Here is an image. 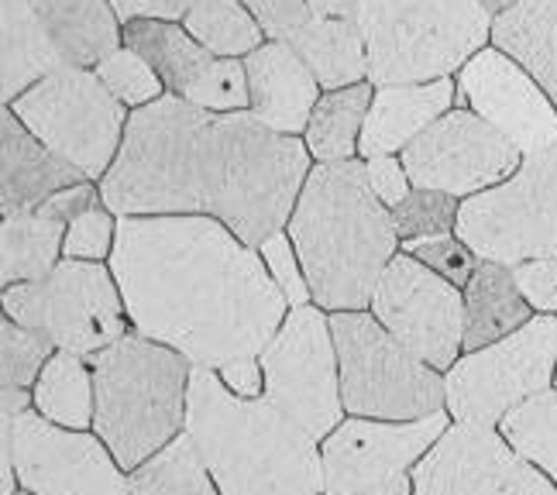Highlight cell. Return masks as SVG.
Masks as SVG:
<instances>
[{
	"label": "cell",
	"instance_id": "obj_1",
	"mask_svg": "<svg viewBox=\"0 0 557 495\" xmlns=\"http://www.w3.org/2000/svg\"><path fill=\"white\" fill-rule=\"evenodd\" d=\"M310 169L304 138L251 111L218 114L165 94L132 111L100 197L117 218H213L259 248L286 231Z\"/></svg>",
	"mask_w": 557,
	"mask_h": 495
},
{
	"label": "cell",
	"instance_id": "obj_2",
	"mask_svg": "<svg viewBox=\"0 0 557 495\" xmlns=\"http://www.w3.org/2000/svg\"><path fill=\"white\" fill-rule=\"evenodd\" d=\"M107 265L132 331L193 369L262 355L289 313L262 251L213 218H121Z\"/></svg>",
	"mask_w": 557,
	"mask_h": 495
},
{
	"label": "cell",
	"instance_id": "obj_3",
	"mask_svg": "<svg viewBox=\"0 0 557 495\" xmlns=\"http://www.w3.org/2000/svg\"><path fill=\"white\" fill-rule=\"evenodd\" d=\"M286 231L313 304L327 313L369 310L379 275L399 255L393 210L375 197L366 159L317 162Z\"/></svg>",
	"mask_w": 557,
	"mask_h": 495
},
{
	"label": "cell",
	"instance_id": "obj_4",
	"mask_svg": "<svg viewBox=\"0 0 557 495\" xmlns=\"http://www.w3.org/2000/svg\"><path fill=\"white\" fill-rule=\"evenodd\" d=\"M186 434L221 495H324L320 441L269 396H234L213 369H193Z\"/></svg>",
	"mask_w": 557,
	"mask_h": 495
},
{
	"label": "cell",
	"instance_id": "obj_5",
	"mask_svg": "<svg viewBox=\"0 0 557 495\" xmlns=\"http://www.w3.org/2000/svg\"><path fill=\"white\" fill-rule=\"evenodd\" d=\"M87 361L97 396L94 434L124 471H135L186 430L193 364L180 351L127 331Z\"/></svg>",
	"mask_w": 557,
	"mask_h": 495
},
{
	"label": "cell",
	"instance_id": "obj_6",
	"mask_svg": "<svg viewBox=\"0 0 557 495\" xmlns=\"http://www.w3.org/2000/svg\"><path fill=\"white\" fill-rule=\"evenodd\" d=\"M492 14L482 0H361L369 83H431L492 46Z\"/></svg>",
	"mask_w": 557,
	"mask_h": 495
},
{
	"label": "cell",
	"instance_id": "obj_7",
	"mask_svg": "<svg viewBox=\"0 0 557 495\" xmlns=\"http://www.w3.org/2000/svg\"><path fill=\"white\" fill-rule=\"evenodd\" d=\"M331 331L348 417L423 420L447 410L444 372L406 351L372 310L331 313Z\"/></svg>",
	"mask_w": 557,
	"mask_h": 495
},
{
	"label": "cell",
	"instance_id": "obj_8",
	"mask_svg": "<svg viewBox=\"0 0 557 495\" xmlns=\"http://www.w3.org/2000/svg\"><path fill=\"white\" fill-rule=\"evenodd\" d=\"M4 317L49 334L59 351L94 358L127 334L121 286L103 262H62L38 283L4 289Z\"/></svg>",
	"mask_w": 557,
	"mask_h": 495
},
{
	"label": "cell",
	"instance_id": "obj_9",
	"mask_svg": "<svg viewBox=\"0 0 557 495\" xmlns=\"http://www.w3.org/2000/svg\"><path fill=\"white\" fill-rule=\"evenodd\" d=\"M4 107L90 183H100L111 172L132 121V111L107 90L94 70H59Z\"/></svg>",
	"mask_w": 557,
	"mask_h": 495
},
{
	"label": "cell",
	"instance_id": "obj_10",
	"mask_svg": "<svg viewBox=\"0 0 557 495\" xmlns=\"http://www.w3.org/2000/svg\"><path fill=\"white\" fill-rule=\"evenodd\" d=\"M455 234L482 262L509 269L557 258V145L527 156L506 183L461 200Z\"/></svg>",
	"mask_w": 557,
	"mask_h": 495
},
{
	"label": "cell",
	"instance_id": "obj_11",
	"mask_svg": "<svg viewBox=\"0 0 557 495\" xmlns=\"http://www.w3.org/2000/svg\"><path fill=\"white\" fill-rule=\"evenodd\" d=\"M557 369V317L533 313L530 324L509 337L465 351L444 372L447 413L461 423L499 426L527 399L554 389Z\"/></svg>",
	"mask_w": 557,
	"mask_h": 495
},
{
	"label": "cell",
	"instance_id": "obj_12",
	"mask_svg": "<svg viewBox=\"0 0 557 495\" xmlns=\"http://www.w3.org/2000/svg\"><path fill=\"white\" fill-rule=\"evenodd\" d=\"M4 420V495H127V471L90 430H70L35 406Z\"/></svg>",
	"mask_w": 557,
	"mask_h": 495
},
{
	"label": "cell",
	"instance_id": "obj_13",
	"mask_svg": "<svg viewBox=\"0 0 557 495\" xmlns=\"http://www.w3.org/2000/svg\"><path fill=\"white\" fill-rule=\"evenodd\" d=\"M451 413L423 420L345 417L320 441L324 495H413V468L431 450Z\"/></svg>",
	"mask_w": 557,
	"mask_h": 495
},
{
	"label": "cell",
	"instance_id": "obj_14",
	"mask_svg": "<svg viewBox=\"0 0 557 495\" xmlns=\"http://www.w3.org/2000/svg\"><path fill=\"white\" fill-rule=\"evenodd\" d=\"M259 358L265 369V396L304 423L317 441H324L345 420L341 364L327 310L317 304L289 307L283 327Z\"/></svg>",
	"mask_w": 557,
	"mask_h": 495
},
{
	"label": "cell",
	"instance_id": "obj_15",
	"mask_svg": "<svg viewBox=\"0 0 557 495\" xmlns=\"http://www.w3.org/2000/svg\"><path fill=\"white\" fill-rule=\"evenodd\" d=\"M369 310L406 351L437 372H447L465 355V289L413 255L399 251L385 265Z\"/></svg>",
	"mask_w": 557,
	"mask_h": 495
},
{
	"label": "cell",
	"instance_id": "obj_16",
	"mask_svg": "<svg viewBox=\"0 0 557 495\" xmlns=\"http://www.w3.org/2000/svg\"><path fill=\"white\" fill-rule=\"evenodd\" d=\"M413 189L451 193L458 200L506 183L523 165V152L468 107H455L399 152Z\"/></svg>",
	"mask_w": 557,
	"mask_h": 495
},
{
	"label": "cell",
	"instance_id": "obj_17",
	"mask_svg": "<svg viewBox=\"0 0 557 495\" xmlns=\"http://www.w3.org/2000/svg\"><path fill=\"white\" fill-rule=\"evenodd\" d=\"M413 495H557V485L499 434L455 420L413 468Z\"/></svg>",
	"mask_w": 557,
	"mask_h": 495
},
{
	"label": "cell",
	"instance_id": "obj_18",
	"mask_svg": "<svg viewBox=\"0 0 557 495\" xmlns=\"http://www.w3.org/2000/svg\"><path fill=\"white\" fill-rule=\"evenodd\" d=\"M458 107L475 111L523 156L557 145V107L517 59L496 46L471 55L458 73Z\"/></svg>",
	"mask_w": 557,
	"mask_h": 495
},
{
	"label": "cell",
	"instance_id": "obj_19",
	"mask_svg": "<svg viewBox=\"0 0 557 495\" xmlns=\"http://www.w3.org/2000/svg\"><path fill=\"white\" fill-rule=\"evenodd\" d=\"M251 107L248 111L265 127L289 138H304L317 100L324 97L320 79L286 41H265L262 49L245 55Z\"/></svg>",
	"mask_w": 557,
	"mask_h": 495
},
{
	"label": "cell",
	"instance_id": "obj_20",
	"mask_svg": "<svg viewBox=\"0 0 557 495\" xmlns=\"http://www.w3.org/2000/svg\"><path fill=\"white\" fill-rule=\"evenodd\" d=\"M458 107V79L444 76L431 83L375 86L366 127H361L358 159L396 156L410 148L426 127Z\"/></svg>",
	"mask_w": 557,
	"mask_h": 495
},
{
	"label": "cell",
	"instance_id": "obj_21",
	"mask_svg": "<svg viewBox=\"0 0 557 495\" xmlns=\"http://www.w3.org/2000/svg\"><path fill=\"white\" fill-rule=\"evenodd\" d=\"M76 183H87V176L41 145L28 132V124L4 107L0 114V210L4 218L32 213L59 189Z\"/></svg>",
	"mask_w": 557,
	"mask_h": 495
},
{
	"label": "cell",
	"instance_id": "obj_22",
	"mask_svg": "<svg viewBox=\"0 0 557 495\" xmlns=\"http://www.w3.org/2000/svg\"><path fill=\"white\" fill-rule=\"evenodd\" d=\"M21 8L49 35L66 70H94L124 46V25L111 0H21Z\"/></svg>",
	"mask_w": 557,
	"mask_h": 495
},
{
	"label": "cell",
	"instance_id": "obj_23",
	"mask_svg": "<svg viewBox=\"0 0 557 495\" xmlns=\"http://www.w3.org/2000/svg\"><path fill=\"white\" fill-rule=\"evenodd\" d=\"M492 46L517 59L557 107V0H512L492 21Z\"/></svg>",
	"mask_w": 557,
	"mask_h": 495
},
{
	"label": "cell",
	"instance_id": "obj_24",
	"mask_svg": "<svg viewBox=\"0 0 557 495\" xmlns=\"http://www.w3.org/2000/svg\"><path fill=\"white\" fill-rule=\"evenodd\" d=\"M124 46L135 49L152 66L165 86V94L189 100L213 70V55L203 49L176 21H132L124 25Z\"/></svg>",
	"mask_w": 557,
	"mask_h": 495
},
{
	"label": "cell",
	"instance_id": "obj_25",
	"mask_svg": "<svg viewBox=\"0 0 557 495\" xmlns=\"http://www.w3.org/2000/svg\"><path fill=\"white\" fill-rule=\"evenodd\" d=\"M533 320V307L523 299L509 265L479 262L465 286V351H479L520 331Z\"/></svg>",
	"mask_w": 557,
	"mask_h": 495
},
{
	"label": "cell",
	"instance_id": "obj_26",
	"mask_svg": "<svg viewBox=\"0 0 557 495\" xmlns=\"http://www.w3.org/2000/svg\"><path fill=\"white\" fill-rule=\"evenodd\" d=\"M293 49L304 55L324 94L345 90V86L369 79V55L358 21L313 14L310 25L293 38Z\"/></svg>",
	"mask_w": 557,
	"mask_h": 495
},
{
	"label": "cell",
	"instance_id": "obj_27",
	"mask_svg": "<svg viewBox=\"0 0 557 495\" xmlns=\"http://www.w3.org/2000/svg\"><path fill=\"white\" fill-rule=\"evenodd\" d=\"M66 227L46 213H11L0 224V286L38 283L62 262Z\"/></svg>",
	"mask_w": 557,
	"mask_h": 495
},
{
	"label": "cell",
	"instance_id": "obj_28",
	"mask_svg": "<svg viewBox=\"0 0 557 495\" xmlns=\"http://www.w3.org/2000/svg\"><path fill=\"white\" fill-rule=\"evenodd\" d=\"M375 86L355 83L345 90H331L317 100L313 117L304 132V145L313 162H348L358 159L361 127H366Z\"/></svg>",
	"mask_w": 557,
	"mask_h": 495
},
{
	"label": "cell",
	"instance_id": "obj_29",
	"mask_svg": "<svg viewBox=\"0 0 557 495\" xmlns=\"http://www.w3.org/2000/svg\"><path fill=\"white\" fill-rule=\"evenodd\" d=\"M32 399L35 410L46 420L70 430H90L97 410L90 361L73 351H55L46 369H41Z\"/></svg>",
	"mask_w": 557,
	"mask_h": 495
},
{
	"label": "cell",
	"instance_id": "obj_30",
	"mask_svg": "<svg viewBox=\"0 0 557 495\" xmlns=\"http://www.w3.org/2000/svg\"><path fill=\"white\" fill-rule=\"evenodd\" d=\"M127 495H221L193 437L183 434L165 444L135 471H127Z\"/></svg>",
	"mask_w": 557,
	"mask_h": 495
},
{
	"label": "cell",
	"instance_id": "obj_31",
	"mask_svg": "<svg viewBox=\"0 0 557 495\" xmlns=\"http://www.w3.org/2000/svg\"><path fill=\"white\" fill-rule=\"evenodd\" d=\"M183 28L221 59H245L265 46V32L242 0H200Z\"/></svg>",
	"mask_w": 557,
	"mask_h": 495
},
{
	"label": "cell",
	"instance_id": "obj_32",
	"mask_svg": "<svg viewBox=\"0 0 557 495\" xmlns=\"http://www.w3.org/2000/svg\"><path fill=\"white\" fill-rule=\"evenodd\" d=\"M499 434L557 485V389L533 396L506 413L499 420Z\"/></svg>",
	"mask_w": 557,
	"mask_h": 495
},
{
	"label": "cell",
	"instance_id": "obj_33",
	"mask_svg": "<svg viewBox=\"0 0 557 495\" xmlns=\"http://www.w3.org/2000/svg\"><path fill=\"white\" fill-rule=\"evenodd\" d=\"M55 351L59 348L49 334L14 324V320L4 317V324H0V382L14 385V389H35L41 369Z\"/></svg>",
	"mask_w": 557,
	"mask_h": 495
},
{
	"label": "cell",
	"instance_id": "obj_34",
	"mask_svg": "<svg viewBox=\"0 0 557 495\" xmlns=\"http://www.w3.org/2000/svg\"><path fill=\"white\" fill-rule=\"evenodd\" d=\"M94 73L100 76V83L107 86V90L127 107V111H138V107H148L159 97H165V86H162L159 73L127 46H121L107 59H100L94 66Z\"/></svg>",
	"mask_w": 557,
	"mask_h": 495
},
{
	"label": "cell",
	"instance_id": "obj_35",
	"mask_svg": "<svg viewBox=\"0 0 557 495\" xmlns=\"http://www.w3.org/2000/svg\"><path fill=\"white\" fill-rule=\"evenodd\" d=\"M461 200L437 189H413L403 203L393 207V224L399 242H420L434 234H455Z\"/></svg>",
	"mask_w": 557,
	"mask_h": 495
},
{
	"label": "cell",
	"instance_id": "obj_36",
	"mask_svg": "<svg viewBox=\"0 0 557 495\" xmlns=\"http://www.w3.org/2000/svg\"><path fill=\"white\" fill-rule=\"evenodd\" d=\"M117 224H121V218L107 203H97L87 213H79V218L66 227L62 258H79V262H111L114 245H117Z\"/></svg>",
	"mask_w": 557,
	"mask_h": 495
},
{
	"label": "cell",
	"instance_id": "obj_37",
	"mask_svg": "<svg viewBox=\"0 0 557 495\" xmlns=\"http://www.w3.org/2000/svg\"><path fill=\"white\" fill-rule=\"evenodd\" d=\"M406 255L420 258L426 269H434L437 275H444L447 283H455L458 289L468 286V279L475 275L482 258L471 251L458 234H434V238H420V242H406L403 245Z\"/></svg>",
	"mask_w": 557,
	"mask_h": 495
},
{
	"label": "cell",
	"instance_id": "obj_38",
	"mask_svg": "<svg viewBox=\"0 0 557 495\" xmlns=\"http://www.w3.org/2000/svg\"><path fill=\"white\" fill-rule=\"evenodd\" d=\"M259 251L265 258L269 275L275 279V286L283 289L289 307H307V304H313L307 272H304V262H299V255H296V245L289 238V231H275L272 238H265L259 245Z\"/></svg>",
	"mask_w": 557,
	"mask_h": 495
},
{
	"label": "cell",
	"instance_id": "obj_39",
	"mask_svg": "<svg viewBox=\"0 0 557 495\" xmlns=\"http://www.w3.org/2000/svg\"><path fill=\"white\" fill-rule=\"evenodd\" d=\"M242 4L255 14L269 41H286V46H293V38L313 21L310 0H242Z\"/></svg>",
	"mask_w": 557,
	"mask_h": 495
},
{
	"label": "cell",
	"instance_id": "obj_40",
	"mask_svg": "<svg viewBox=\"0 0 557 495\" xmlns=\"http://www.w3.org/2000/svg\"><path fill=\"white\" fill-rule=\"evenodd\" d=\"M512 279L533 310L557 317V258H533V262L512 265Z\"/></svg>",
	"mask_w": 557,
	"mask_h": 495
},
{
	"label": "cell",
	"instance_id": "obj_41",
	"mask_svg": "<svg viewBox=\"0 0 557 495\" xmlns=\"http://www.w3.org/2000/svg\"><path fill=\"white\" fill-rule=\"evenodd\" d=\"M366 172H369V183L375 189V197L385 203V207H396L403 203L406 197L413 193V183H410V172H406L403 159L396 156H375V159H366Z\"/></svg>",
	"mask_w": 557,
	"mask_h": 495
},
{
	"label": "cell",
	"instance_id": "obj_42",
	"mask_svg": "<svg viewBox=\"0 0 557 495\" xmlns=\"http://www.w3.org/2000/svg\"><path fill=\"white\" fill-rule=\"evenodd\" d=\"M111 4L121 25H132V21H176V25H183L200 0H111Z\"/></svg>",
	"mask_w": 557,
	"mask_h": 495
},
{
	"label": "cell",
	"instance_id": "obj_43",
	"mask_svg": "<svg viewBox=\"0 0 557 495\" xmlns=\"http://www.w3.org/2000/svg\"><path fill=\"white\" fill-rule=\"evenodd\" d=\"M103 203L100 197V186H94L90 180L87 183H76V186H66L59 189L55 197H49L46 203L38 207V213H46V218H55L62 224H73L79 213H87L90 207Z\"/></svg>",
	"mask_w": 557,
	"mask_h": 495
},
{
	"label": "cell",
	"instance_id": "obj_44",
	"mask_svg": "<svg viewBox=\"0 0 557 495\" xmlns=\"http://www.w3.org/2000/svg\"><path fill=\"white\" fill-rule=\"evenodd\" d=\"M221 382L234 396L242 399H259L265 396V369H262V358L259 355H245V358H234L227 361L224 369H218Z\"/></svg>",
	"mask_w": 557,
	"mask_h": 495
},
{
	"label": "cell",
	"instance_id": "obj_45",
	"mask_svg": "<svg viewBox=\"0 0 557 495\" xmlns=\"http://www.w3.org/2000/svg\"><path fill=\"white\" fill-rule=\"evenodd\" d=\"M361 0H310V11L317 17H341V21H358Z\"/></svg>",
	"mask_w": 557,
	"mask_h": 495
},
{
	"label": "cell",
	"instance_id": "obj_46",
	"mask_svg": "<svg viewBox=\"0 0 557 495\" xmlns=\"http://www.w3.org/2000/svg\"><path fill=\"white\" fill-rule=\"evenodd\" d=\"M482 4H485L492 14H499V11H506V8L512 4V0H482Z\"/></svg>",
	"mask_w": 557,
	"mask_h": 495
},
{
	"label": "cell",
	"instance_id": "obj_47",
	"mask_svg": "<svg viewBox=\"0 0 557 495\" xmlns=\"http://www.w3.org/2000/svg\"><path fill=\"white\" fill-rule=\"evenodd\" d=\"M14 495H35V492H28V488H21V492H14Z\"/></svg>",
	"mask_w": 557,
	"mask_h": 495
},
{
	"label": "cell",
	"instance_id": "obj_48",
	"mask_svg": "<svg viewBox=\"0 0 557 495\" xmlns=\"http://www.w3.org/2000/svg\"><path fill=\"white\" fill-rule=\"evenodd\" d=\"M554 389H557V369H554Z\"/></svg>",
	"mask_w": 557,
	"mask_h": 495
}]
</instances>
